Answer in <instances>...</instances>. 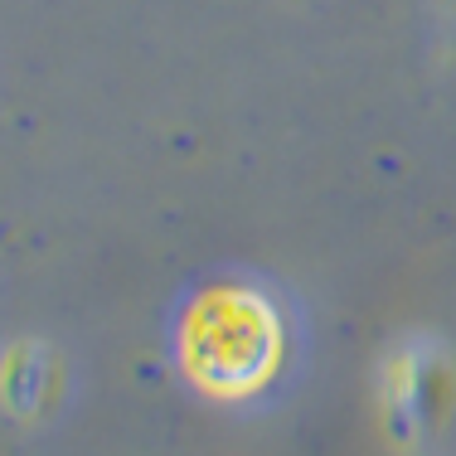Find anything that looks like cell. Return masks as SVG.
<instances>
[{"label": "cell", "mask_w": 456, "mask_h": 456, "mask_svg": "<svg viewBox=\"0 0 456 456\" xmlns=\"http://www.w3.org/2000/svg\"><path fill=\"white\" fill-rule=\"evenodd\" d=\"M281 325L253 291H214L184 330V360L214 394H253L277 369Z\"/></svg>", "instance_id": "obj_1"}]
</instances>
